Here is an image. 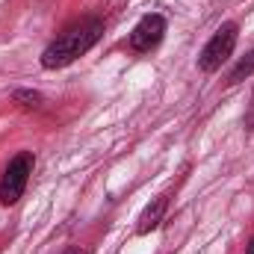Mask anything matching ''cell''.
Wrapping results in <instances>:
<instances>
[{"mask_svg":"<svg viewBox=\"0 0 254 254\" xmlns=\"http://www.w3.org/2000/svg\"><path fill=\"white\" fill-rule=\"evenodd\" d=\"M12 98H15L21 107H27V110H33V107H39V104H42V95H39V92H27V89H18Z\"/></svg>","mask_w":254,"mask_h":254,"instance_id":"obj_7","label":"cell"},{"mask_svg":"<svg viewBox=\"0 0 254 254\" xmlns=\"http://www.w3.org/2000/svg\"><path fill=\"white\" fill-rule=\"evenodd\" d=\"M65 254H89V252H86V249H80V246H77V249H68V252H65Z\"/></svg>","mask_w":254,"mask_h":254,"instance_id":"obj_8","label":"cell"},{"mask_svg":"<svg viewBox=\"0 0 254 254\" xmlns=\"http://www.w3.org/2000/svg\"><path fill=\"white\" fill-rule=\"evenodd\" d=\"M33 154L30 151H24V154H18L9 166H6V172H3V178H0V204L3 207H12L24 190H27V181H30V175H33Z\"/></svg>","mask_w":254,"mask_h":254,"instance_id":"obj_3","label":"cell"},{"mask_svg":"<svg viewBox=\"0 0 254 254\" xmlns=\"http://www.w3.org/2000/svg\"><path fill=\"white\" fill-rule=\"evenodd\" d=\"M234 45H237V24L228 21V24H222V27L213 33V39L204 45V51H201V57H198V68L207 71V74L219 71L222 65L228 63V57L234 54Z\"/></svg>","mask_w":254,"mask_h":254,"instance_id":"obj_2","label":"cell"},{"mask_svg":"<svg viewBox=\"0 0 254 254\" xmlns=\"http://www.w3.org/2000/svg\"><path fill=\"white\" fill-rule=\"evenodd\" d=\"M249 254H254V240H252V243H249Z\"/></svg>","mask_w":254,"mask_h":254,"instance_id":"obj_9","label":"cell"},{"mask_svg":"<svg viewBox=\"0 0 254 254\" xmlns=\"http://www.w3.org/2000/svg\"><path fill=\"white\" fill-rule=\"evenodd\" d=\"M163 216H166V198L160 195V198H154V201L142 210L136 231H139V234H151V231H157V228H160V222H163Z\"/></svg>","mask_w":254,"mask_h":254,"instance_id":"obj_5","label":"cell"},{"mask_svg":"<svg viewBox=\"0 0 254 254\" xmlns=\"http://www.w3.org/2000/svg\"><path fill=\"white\" fill-rule=\"evenodd\" d=\"M252 71H254V51H252V54H246V60H240V65H237V68L231 71V77H228V83L234 86V83H240V80H246V77H249Z\"/></svg>","mask_w":254,"mask_h":254,"instance_id":"obj_6","label":"cell"},{"mask_svg":"<svg viewBox=\"0 0 254 254\" xmlns=\"http://www.w3.org/2000/svg\"><path fill=\"white\" fill-rule=\"evenodd\" d=\"M101 33H104V24H101L98 18L74 24L71 30H65L57 42H51V45L45 48V54H42V65H45L48 71H57V68L71 65L74 60H80L89 48L98 45Z\"/></svg>","mask_w":254,"mask_h":254,"instance_id":"obj_1","label":"cell"},{"mask_svg":"<svg viewBox=\"0 0 254 254\" xmlns=\"http://www.w3.org/2000/svg\"><path fill=\"white\" fill-rule=\"evenodd\" d=\"M163 33H166V18L163 15H145L130 33V48L145 54V51H151L163 42Z\"/></svg>","mask_w":254,"mask_h":254,"instance_id":"obj_4","label":"cell"}]
</instances>
